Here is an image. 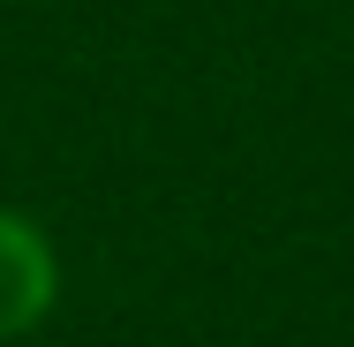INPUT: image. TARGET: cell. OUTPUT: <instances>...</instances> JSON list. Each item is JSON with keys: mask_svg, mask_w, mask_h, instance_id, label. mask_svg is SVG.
<instances>
[{"mask_svg": "<svg viewBox=\"0 0 354 347\" xmlns=\"http://www.w3.org/2000/svg\"><path fill=\"white\" fill-rule=\"evenodd\" d=\"M53 294H61L53 242L23 211H0V340H23L30 325H46Z\"/></svg>", "mask_w": 354, "mask_h": 347, "instance_id": "cell-1", "label": "cell"}]
</instances>
